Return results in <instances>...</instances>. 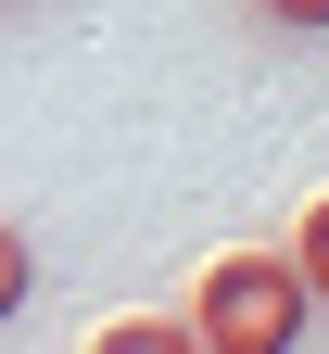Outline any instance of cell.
Listing matches in <instances>:
<instances>
[{
	"label": "cell",
	"instance_id": "6da1fadb",
	"mask_svg": "<svg viewBox=\"0 0 329 354\" xmlns=\"http://www.w3.org/2000/svg\"><path fill=\"white\" fill-rule=\"evenodd\" d=\"M304 317H317V291H304L292 253H215L203 291H190V342L203 354H292Z\"/></svg>",
	"mask_w": 329,
	"mask_h": 354
},
{
	"label": "cell",
	"instance_id": "7a4b0ae2",
	"mask_svg": "<svg viewBox=\"0 0 329 354\" xmlns=\"http://www.w3.org/2000/svg\"><path fill=\"white\" fill-rule=\"evenodd\" d=\"M102 354H203V342H190V317H114Z\"/></svg>",
	"mask_w": 329,
	"mask_h": 354
},
{
	"label": "cell",
	"instance_id": "3957f363",
	"mask_svg": "<svg viewBox=\"0 0 329 354\" xmlns=\"http://www.w3.org/2000/svg\"><path fill=\"white\" fill-rule=\"evenodd\" d=\"M292 266H304V291H317V304H329V190H317V203H304V228H292Z\"/></svg>",
	"mask_w": 329,
	"mask_h": 354
},
{
	"label": "cell",
	"instance_id": "277c9868",
	"mask_svg": "<svg viewBox=\"0 0 329 354\" xmlns=\"http://www.w3.org/2000/svg\"><path fill=\"white\" fill-rule=\"evenodd\" d=\"M26 279H38V253H26V228H13V215H0V329L26 317Z\"/></svg>",
	"mask_w": 329,
	"mask_h": 354
},
{
	"label": "cell",
	"instance_id": "5b68a950",
	"mask_svg": "<svg viewBox=\"0 0 329 354\" xmlns=\"http://www.w3.org/2000/svg\"><path fill=\"white\" fill-rule=\"evenodd\" d=\"M266 26H292V38H329V0H254Z\"/></svg>",
	"mask_w": 329,
	"mask_h": 354
}]
</instances>
